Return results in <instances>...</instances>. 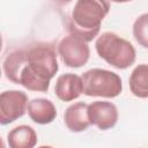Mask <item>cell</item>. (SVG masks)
<instances>
[{"mask_svg": "<svg viewBox=\"0 0 148 148\" xmlns=\"http://www.w3.org/2000/svg\"><path fill=\"white\" fill-rule=\"evenodd\" d=\"M58 69L56 49L44 42L15 49L6 54L2 61L7 80L31 91L46 92Z\"/></svg>", "mask_w": 148, "mask_h": 148, "instance_id": "1", "label": "cell"}, {"mask_svg": "<svg viewBox=\"0 0 148 148\" xmlns=\"http://www.w3.org/2000/svg\"><path fill=\"white\" fill-rule=\"evenodd\" d=\"M110 10L108 1L79 0L74 3L71 16L67 20V31L87 43L98 36L101 24Z\"/></svg>", "mask_w": 148, "mask_h": 148, "instance_id": "2", "label": "cell"}, {"mask_svg": "<svg viewBox=\"0 0 148 148\" xmlns=\"http://www.w3.org/2000/svg\"><path fill=\"white\" fill-rule=\"evenodd\" d=\"M95 49L99 58L117 69L128 68L136 59V52L132 43L111 31L103 32L97 37Z\"/></svg>", "mask_w": 148, "mask_h": 148, "instance_id": "3", "label": "cell"}, {"mask_svg": "<svg viewBox=\"0 0 148 148\" xmlns=\"http://www.w3.org/2000/svg\"><path fill=\"white\" fill-rule=\"evenodd\" d=\"M83 94L89 97L114 98L121 94L123 81L120 76L104 68H91L81 76Z\"/></svg>", "mask_w": 148, "mask_h": 148, "instance_id": "4", "label": "cell"}, {"mask_svg": "<svg viewBox=\"0 0 148 148\" xmlns=\"http://www.w3.org/2000/svg\"><path fill=\"white\" fill-rule=\"evenodd\" d=\"M57 52L65 66L80 68L84 66L90 57L88 43L74 35L65 36L57 46Z\"/></svg>", "mask_w": 148, "mask_h": 148, "instance_id": "5", "label": "cell"}, {"mask_svg": "<svg viewBox=\"0 0 148 148\" xmlns=\"http://www.w3.org/2000/svg\"><path fill=\"white\" fill-rule=\"evenodd\" d=\"M28 95L21 90H5L0 94V124L8 125L23 117L28 109Z\"/></svg>", "mask_w": 148, "mask_h": 148, "instance_id": "6", "label": "cell"}, {"mask_svg": "<svg viewBox=\"0 0 148 148\" xmlns=\"http://www.w3.org/2000/svg\"><path fill=\"white\" fill-rule=\"evenodd\" d=\"M88 117L91 125L102 131L112 128L118 121V108L112 102L95 101L88 104Z\"/></svg>", "mask_w": 148, "mask_h": 148, "instance_id": "7", "label": "cell"}, {"mask_svg": "<svg viewBox=\"0 0 148 148\" xmlns=\"http://www.w3.org/2000/svg\"><path fill=\"white\" fill-rule=\"evenodd\" d=\"M56 96L62 102H71L83 94L81 76L74 73H65L57 77L54 84Z\"/></svg>", "mask_w": 148, "mask_h": 148, "instance_id": "8", "label": "cell"}, {"mask_svg": "<svg viewBox=\"0 0 148 148\" xmlns=\"http://www.w3.org/2000/svg\"><path fill=\"white\" fill-rule=\"evenodd\" d=\"M64 121L71 132L79 133L86 131L91 125L88 117V104L84 102L71 104L64 113Z\"/></svg>", "mask_w": 148, "mask_h": 148, "instance_id": "9", "label": "cell"}, {"mask_svg": "<svg viewBox=\"0 0 148 148\" xmlns=\"http://www.w3.org/2000/svg\"><path fill=\"white\" fill-rule=\"evenodd\" d=\"M27 111L30 119L39 125L50 124L57 117V109L53 102L42 97L29 101Z\"/></svg>", "mask_w": 148, "mask_h": 148, "instance_id": "10", "label": "cell"}, {"mask_svg": "<svg viewBox=\"0 0 148 148\" xmlns=\"http://www.w3.org/2000/svg\"><path fill=\"white\" fill-rule=\"evenodd\" d=\"M9 148H35L37 145V133L29 125H18L7 134Z\"/></svg>", "mask_w": 148, "mask_h": 148, "instance_id": "11", "label": "cell"}, {"mask_svg": "<svg viewBox=\"0 0 148 148\" xmlns=\"http://www.w3.org/2000/svg\"><path fill=\"white\" fill-rule=\"evenodd\" d=\"M128 84L131 92L139 98H148V64H140L132 71Z\"/></svg>", "mask_w": 148, "mask_h": 148, "instance_id": "12", "label": "cell"}, {"mask_svg": "<svg viewBox=\"0 0 148 148\" xmlns=\"http://www.w3.org/2000/svg\"><path fill=\"white\" fill-rule=\"evenodd\" d=\"M132 32L136 43L140 46L148 49V13L141 14L135 18L132 27Z\"/></svg>", "mask_w": 148, "mask_h": 148, "instance_id": "13", "label": "cell"}, {"mask_svg": "<svg viewBox=\"0 0 148 148\" xmlns=\"http://www.w3.org/2000/svg\"><path fill=\"white\" fill-rule=\"evenodd\" d=\"M38 148H53V147H51V146H40Z\"/></svg>", "mask_w": 148, "mask_h": 148, "instance_id": "14", "label": "cell"}]
</instances>
